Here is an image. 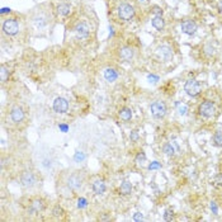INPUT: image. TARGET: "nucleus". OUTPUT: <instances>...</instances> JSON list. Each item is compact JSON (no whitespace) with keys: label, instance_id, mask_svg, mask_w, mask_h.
<instances>
[{"label":"nucleus","instance_id":"nucleus-1","mask_svg":"<svg viewBox=\"0 0 222 222\" xmlns=\"http://www.w3.org/2000/svg\"><path fill=\"white\" fill-rule=\"evenodd\" d=\"M184 90L189 97H197V95H199L200 91H202V85H200V83L198 80L189 79L184 84Z\"/></svg>","mask_w":222,"mask_h":222},{"label":"nucleus","instance_id":"nucleus-2","mask_svg":"<svg viewBox=\"0 0 222 222\" xmlns=\"http://www.w3.org/2000/svg\"><path fill=\"white\" fill-rule=\"evenodd\" d=\"M198 112H199V115H202L203 118H211V117H213L216 113V105L211 100H204L199 105Z\"/></svg>","mask_w":222,"mask_h":222},{"label":"nucleus","instance_id":"nucleus-3","mask_svg":"<svg viewBox=\"0 0 222 222\" xmlns=\"http://www.w3.org/2000/svg\"><path fill=\"white\" fill-rule=\"evenodd\" d=\"M151 114L154 115V118L156 119H161L165 117V114H166V105L164 102H160V100H157V102H154L151 104Z\"/></svg>","mask_w":222,"mask_h":222},{"label":"nucleus","instance_id":"nucleus-4","mask_svg":"<svg viewBox=\"0 0 222 222\" xmlns=\"http://www.w3.org/2000/svg\"><path fill=\"white\" fill-rule=\"evenodd\" d=\"M118 15L122 20H130L133 18L135 15V9L132 5L127 4V3H122L118 6Z\"/></svg>","mask_w":222,"mask_h":222},{"label":"nucleus","instance_id":"nucleus-5","mask_svg":"<svg viewBox=\"0 0 222 222\" xmlns=\"http://www.w3.org/2000/svg\"><path fill=\"white\" fill-rule=\"evenodd\" d=\"M3 30L8 36H14L19 30V24L15 19H6L3 24Z\"/></svg>","mask_w":222,"mask_h":222},{"label":"nucleus","instance_id":"nucleus-6","mask_svg":"<svg viewBox=\"0 0 222 222\" xmlns=\"http://www.w3.org/2000/svg\"><path fill=\"white\" fill-rule=\"evenodd\" d=\"M83 185V176L79 173H74L67 178V187L71 190H78Z\"/></svg>","mask_w":222,"mask_h":222},{"label":"nucleus","instance_id":"nucleus-7","mask_svg":"<svg viewBox=\"0 0 222 222\" xmlns=\"http://www.w3.org/2000/svg\"><path fill=\"white\" fill-rule=\"evenodd\" d=\"M20 184L23 188H32L36 184V176L32 172H24L20 175Z\"/></svg>","mask_w":222,"mask_h":222},{"label":"nucleus","instance_id":"nucleus-8","mask_svg":"<svg viewBox=\"0 0 222 222\" xmlns=\"http://www.w3.org/2000/svg\"><path fill=\"white\" fill-rule=\"evenodd\" d=\"M156 54H157L159 57H160L163 61H165V62L172 61V59H173V50H172V47H169L168 45L160 46L156 50Z\"/></svg>","mask_w":222,"mask_h":222},{"label":"nucleus","instance_id":"nucleus-9","mask_svg":"<svg viewBox=\"0 0 222 222\" xmlns=\"http://www.w3.org/2000/svg\"><path fill=\"white\" fill-rule=\"evenodd\" d=\"M163 150H164L165 155L173 157V156H175V155H178L179 152H180V147H179L176 141H169V142H166L164 145Z\"/></svg>","mask_w":222,"mask_h":222},{"label":"nucleus","instance_id":"nucleus-10","mask_svg":"<svg viewBox=\"0 0 222 222\" xmlns=\"http://www.w3.org/2000/svg\"><path fill=\"white\" fill-rule=\"evenodd\" d=\"M75 33H76V37L80 38V39H84L87 38L90 33V27L87 22H79L75 27Z\"/></svg>","mask_w":222,"mask_h":222},{"label":"nucleus","instance_id":"nucleus-11","mask_svg":"<svg viewBox=\"0 0 222 222\" xmlns=\"http://www.w3.org/2000/svg\"><path fill=\"white\" fill-rule=\"evenodd\" d=\"M54 109L57 113H66L69 109V102L65 98H61V97L56 98L54 102Z\"/></svg>","mask_w":222,"mask_h":222},{"label":"nucleus","instance_id":"nucleus-12","mask_svg":"<svg viewBox=\"0 0 222 222\" xmlns=\"http://www.w3.org/2000/svg\"><path fill=\"white\" fill-rule=\"evenodd\" d=\"M182 30L184 32L185 34H189V36H192L196 33V30H197V24L193 22V20H184V22L182 23Z\"/></svg>","mask_w":222,"mask_h":222},{"label":"nucleus","instance_id":"nucleus-13","mask_svg":"<svg viewBox=\"0 0 222 222\" xmlns=\"http://www.w3.org/2000/svg\"><path fill=\"white\" fill-rule=\"evenodd\" d=\"M133 55H135V51L133 48L128 47V46H126V47H122L121 51H119V57L126 61V62H130L132 59H133Z\"/></svg>","mask_w":222,"mask_h":222},{"label":"nucleus","instance_id":"nucleus-14","mask_svg":"<svg viewBox=\"0 0 222 222\" xmlns=\"http://www.w3.org/2000/svg\"><path fill=\"white\" fill-rule=\"evenodd\" d=\"M45 208V203L42 199H34L33 202L30 203V207H29V212L30 215H36V213H39L41 211H43Z\"/></svg>","mask_w":222,"mask_h":222},{"label":"nucleus","instance_id":"nucleus-15","mask_svg":"<svg viewBox=\"0 0 222 222\" xmlns=\"http://www.w3.org/2000/svg\"><path fill=\"white\" fill-rule=\"evenodd\" d=\"M10 118H12V121L14 123H19V122H22L23 118H24V112L22 108H19V107H15L12 109V112H10Z\"/></svg>","mask_w":222,"mask_h":222},{"label":"nucleus","instance_id":"nucleus-16","mask_svg":"<svg viewBox=\"0 0 222 222\" xmlns=\"http://www.w3.org/2000/svg\"><path fill=\"white\" fill-rule=\"evenodd\" d=\"M104 78H105V80H107V81L113 83V81L117 80L118 74H117V71H115L114 69L108 67V69H105V70H104Z\"/></svg>","mask_w":222,"mask_h":222},{"label":"nucleus","instance_id":"nucleus-17","mask_svg":"<svg viewBox=\"0 0 222 222\" xmlns=\"http://www.w3.org/2000/svg\"><path fill=\"white\" fill-rule=\"evenodd\" d=\"M93 190L95 194H103L105 192V183L103 180H95L93 183Z\"/></svg>","mask_w":222,"mask_h":222},{"label":"nucleus","instance_id":"nucleus-18","mask_svg":"<svg viewBox=\"0 0 222 222\" xmlns=\"http://www.w3.org/2000/svg\"><path fill=\"white\" fill-rule=\"evenodd\" d=\"M151 24H152V27H154L155 29L161 30V29L164 28V26H165V22H164L163 17H154L152 20H151Z\"/></svg>","mask_w":222,"mask_h":222},{"label":"nucleus","instance_id":"nucleus-19","mask_svg":"<svg viewBox=\"0 0 222 222\" xmlns=\"http://www.w3.org/2000/svg\"><path fill=\"white\" fill-rule=\"evenodd\" d=\"M119 192H121L123 196L131 194V192H132V184H131L130 182H123V183L121 184V187H119Z\"/></svg>","mask_w":222,"mask_h":222},{"label":"nucleus","instance_id":"nucleus-20","mask_svg":"<svg viewBox=\"0 0 222 222\" xmlns=\"http://www.w3.org/2000/svg\"><path fill=\"white\" fill-rule=\"evenodd\" d=\"M57 12H59V14H61V15H63V17H66V15H69V14H70L71 8H70V5H69V4L62 3V4H60V5L57 6Z\"/></svg>","mask_w":222,"mask_h":222},{"label":"nucleus","instance_id":"nucleus-21","mask_svg":"<svg viewBox=\"0 0 222 222\" xmlns=\"http://www.w3.org/2000/svg\"><path fill=\"white\" fill-rule=\"evenodd\" d=\"M119 117H121V119H123V121H130V119L132 118V111H131L130 108H127V107L122 108V109L119 111Z\"/></svg>","mask_w":222,"mask_h":222},{"label":"nucleus","instance_id":"nucleus-22","mask_svg":"<svg viewBox=\"0 0 222 222\" xmlns=\"http://www.w3.org/2000/svg\"><path fill=\"white\" fill-rule=\"evenodd\" d=\"M213 145L217 147H222V131H217L213 135Z\"/></svg>","mask_w":222,"mask_h":222},{"label":"nucleus","instance_id":"nucleus-23","mask_svg":"<svg viewBox=\"0 0 222 222\" xmlns=\"http://www.w3.org/2000/svg\"><path fill=\"white\" fill-rule=\"evenodd\" d=\"M9 75H10V71L6 69V66H2V69H0V79H2V81H6L9 79Z\"/></svg>","mask_w":222,"mask_h":222},{"label":"nucleus","instance_id":"nucleus-24","mask_svg":"<svg viewBox=\"0 0 222 222\" xmlns=\"http://www.w3.org/2000/svg\"><path fill=\"white\" fill-rule=\"evenodd\" d=\"M46 18H43V17H39V15H37L34 19H33V22H34V24L38 27V28H42V27H45L46 24H47V22H46Z\"/></svg>","mask_w":222,"mask_h":222},{"label":"nucleus","instance_id":"nucleus-25","mask_svg":"<svg viewBox=\"0 0 222 222\" xmlns=\"http://www.w3.org/2000/svg\"><path fill=\"white\" fill-rule=\"evenodd\" d=\"M204 52L207 56H213L215 55V47L212 46V43H207L204 46Z\"/></svg>","mask_w":222,"mask_h":222},{"label":"nucleus","instance_id":"nucleus-26","mask_svg":"<svg viewBox=\"0 0 222 222\" xmlns=\"http://www.w3.org/2000/svg\"><path fill=\"white\" fill-rule=\"evenodd\" d=\"M164 220H165V221H173V220H174V212H173V209L168 208V209L165 211V213H164Z\"/></svg>","mask_w":222,"mask_h":222},{"label":"nucleus","instance_id":"nucleus-27","mask_svg":"<svg viewBox=\"0 0 222 222\" xmlns=\"http://www.w3.org/2000/svg\"><path fill=\"white\" fill-rule=\"evenodd\" d=\"M145 161H146V155H145L143 152H139V154H137V156H136V163L142 165Z\"/></svg>","mask_w":222,"mask_h":222},{"label":"nucleus","instance_id":"nucleus-28","mask_svg":"<svg viewBox=\"0 0 222 222\" xmlns=\"http://www.w3.org/2000/svg\"><path fill=\"white\" fill-rule=\"evenodd\" d=\"M187 112H188V107L185 104H178V113L179 114L184 115V114H187Z\"/></svg>","mask_w":222,"mask_h":222},{"label":"nucleus","instance_id":"nucleus-29","mask_svg":"<svg viewBox=\"0 0 222 222\" xmlns=\"http://www.w3.org/2000/svg\"><path fill=\"white\" fill-rule=\"evenodd\" d=\"M74 159H75V161H76V163H80V161H83L84 159H85V155H84L83 152H80V151H76V152H75V156H74Z\"/></svg>","mask_w":222,"mask_h":222},{"label":"nucleus","instance_id":"nucleus-30","mask_svg":"<svg viewBox=\"0 0 222 222\" xmlns=\"http://www.w3.org/2000/svg\"><path fill=\"white\" fill-rule=\"evenodd\" d=\"M160 168H161V164L159 161H152L149 165V170H156V169H160Z\"/></svg>","mask_w":222,"mask_h":222},{"label":"nucleus","instance_id":"nucleus-31","mask_svg":"<svg viewBox=\"0 0 222 222\" xmlns=\"http://www.w3.org/2000/svg\"><path fill=\"white\" fill-rule=\"evenodd\" d=\"M87 206H88V202H87L85 198H80V199L78 200V207H79V208H85Z\"/></svg>","mask_w":222,"mask_h":222},{"label":"nucleus","instance_id":"nucleus-32","mask_svg":"<svg viewBox=\"0 0 222 222\" xmlns=\"http://www.w3.org/2000/svg\"><path fill=\"white\" fill-rule=\"evenodd\" d=\"M130 139H131V141L136 142L137 140H139V132H137V131H132L131 135H130Z\"/></svg>","mask_w":222,"mask_h":222},{"label":"nucleus","instance_id":"nucleus-33","mask_svg":"<svg viewBox=\"0 0 222 222\" xmlns=\"http://www.w3.org/2000/svg\"><path fill=\"white\" fill-rule=\"evenodd\" d=\"M215 183H216V185L222 187V174H218V175L215 178Z\"/></svg>","mask_w":222,"mask_h":222},{"label":"nucleus","instance_id":"nucleus-34","mask_svg":"<svg viewBox=\"0 0 222 222\" xmlns=\"http://www.w3.org/2000/svg\"><path fill=\"white\" fill-rule=\"evenodd\" d=\"M152 12H154L155 17H161V15H163V10H161L160 8H157V6H155V8H154Z\"/></svg>","mask_w":222,"mask_h":222},{"label":"nucleus","instance_id":"nucleus-35","mask_svg":"<svg viewBox=\"0 0 222 222\" xmlns=\"http://www.w3.org/2000/svg\"><path fill=\"white\" fill-rule=\"evenodd\" d=\"M54 215H55V216H61V215H62V208L59 207V206H56L55 209H54Z\"/></svg>","mask_w":222,"mask_h":222},{"label":"nucleus","instance_id":"nucleus-36","mask_svg":"<svg viewBox=\"0 0 222 222\" xmlns=\"http://www.w3.org/2000/svg\"><path fill=\"white\" fill-rule=\"evenodd\" d=\"M133 220H135V221H142V220H143V216H142L140 212H136L135 216H133Z\"/></svg>","mask_w":222,"mask_h":222},{"label":"nucleus","instance_id":"nucleus-37","mask_svg":"<svg viewBox=\"0 0 222 222\" xmlns=\"http://www.w3.org/2000/svg\"><path fill=\"white\" fill-rule=\"evenodd\" d=\"M147 79H149L150 83H156V81H159V76H156V75H149V76H147Z\"/></svg>","mask_w":222,"mask_h":222},{"label":"nucleus","instance_id":"nucleus-38","mask_svg":"<svg viewBox=\"0 0 222 222\" xmlns=\"http://www.w3.org/2000/svg\"><path fill=\"white\" fill-rule=\"evenodd\" d=\"M211 209H212V212H213L215 215H217V212H218V208H217V204H216L215 202H212V203H211Z\"/></svg>","mask_w":222,"mask_h":222},{"label":"nucleus","instance_id":"nucleus-39","mask_svg":"<svg viewBox=\"0 0 222 222\" xmlns=\"http://www.w3.org/2000/svg\"><path fill=\"white\" fill-rule=\"evenodd\" d=\"M59 127H60V130H61L62 132H67V131H69V126H66V124H60Z\"/></svg>","mask_w":222,"mask_h":222},{"label":"nucleus","instance_id":"nucleus-40","mask_svg":"<svg viewBox=\"0 0 222 222\" xmlns=\"http://www.w3.org/2000/svg\"><path fill=\"white\" fill-rule=\"evenodd\" d=\"M9 12H10V8H3V9H2V14L9 13Z\"/></svg>","mask_w":222,"mask_h":222},{"label":"nucleus","instance_id":"nucleus-41","mask_svg":"<svg viewBox=\"0 0 222 222\" xmlns=\"http://www.w3.org/2000/svg\"><path fill=\"white\" fill-rule=\"evenodd\" d=\"M218 12H220V14L222 15V0L218 3Z\"/></svg>","mask_w":222,"mask_h":222},{"label":"nucleus","instance_id":"nucleus-42","mask_svg":"<svg viewBox=\"0 0 222 222\" xmlns=\"http://www.w3.org/2000/svg\"><path fill=\"white\" fill-rule=\"evenodd\" d=\"M141 2H143V0H141Z\"/></svg>","mask_w":222,"mask_h":222}]
</instances>
